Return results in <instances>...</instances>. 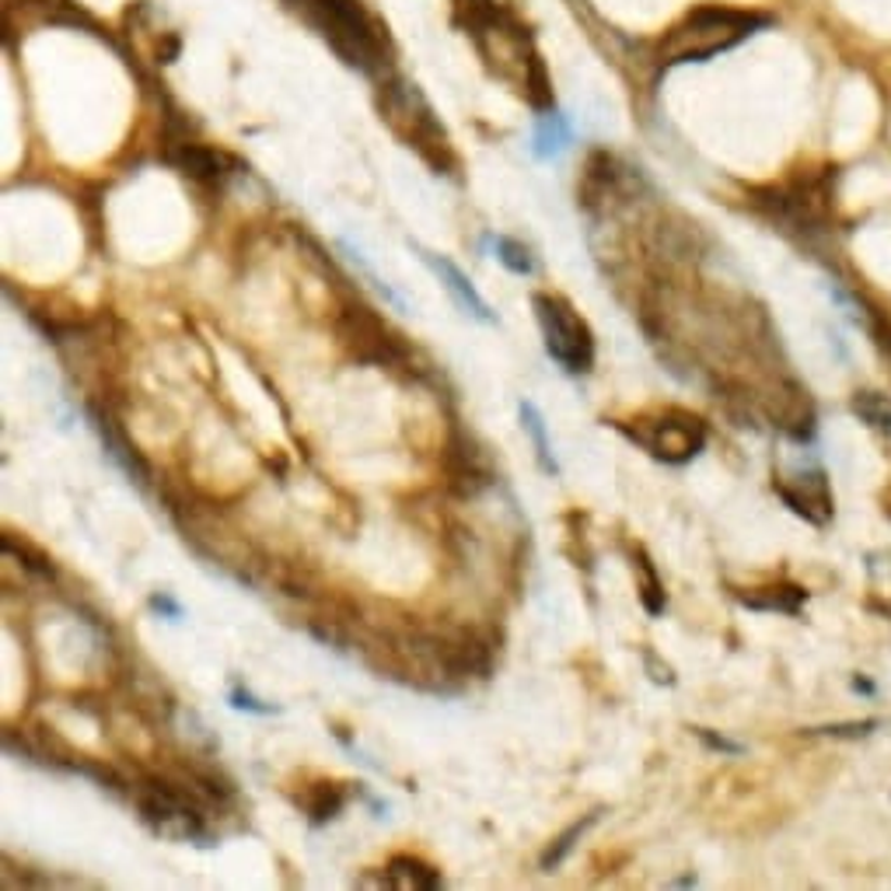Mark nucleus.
<instances>
[{
	"instance_id": "nucleus-10",
	"label": "nucleus",
	"mask_w": 891,
	"mask_h": 891,
	"mask_svg": "<svg viewBox=\"0 0 891 891\" xmlns=\"http://www.w3.org/2000/svg\"><path fill=\"white\" fill-rule=\"evenodd\" d=\"M424 262L430 266V270L441 276V284H444V290L455 297V305L465 311V315H473V319H479V322H487V325H493L496 322V315L490 311V305L482 301V294L473 287V280H468L455 262L451 259H444V256H434V253H424Z\"/></svg>"
},
{
	"instance_id": "nucleus-2",
	"label": "nucleus",
	"mask_w": 891,
	"mask_h": 891,
	"mask_svg": "<svg viewBox=\"0 0 891 891\" xmlns=\"http://www.w3.org/2000/svg\"><path fill=\"white\" fill-rule=\"evenodd\" d=\"M284 8L294 18H301L350 70L371 77L388 70V36L361 0H284Z\"/></svg>"
},
{
	"instance_id": "nucleus-13",
	"label": "nucleus",
	"mask_w": 891,
	"mask_h": 891,
	"mask_svg": "<svg viewBox=\"0 0 891 891\" xmlns=\"http://www.w3.org/2000/svg\"><path fill=\"white\" fill-rule=\"evenodd\" d=\"M808 594L793 584H776V587H762V591H748L741 594V602L748 608H762V612H797Z\"/></svg>"
},
{
	"instance_id": "nucleus-20",
	"label": "nucleus",
	"mask_w": 891,
	"mask_h": 891,
	"mask_svg": "<svg viewBox=\"0 0 891 891\" xmlns=\"http://www.w3.org/2000/svg\"><path fill=\"white\" fill-rule=\"evenodd\" d=\"M640 573H644V591H640V598H644V608L650 616H661L664 612V591H661V581H658V573H654L650 567V559L640 553Z\"/></svg>"
},
{
	"instance_id": "nucleus-15",
	"label": "nucleus",
	"mask_w": 891,
	"mask_h": 891,
	"mask_svg": "<svg viewBox=\"0 0 891 891\" xmlns=\"http://www.w3.org/2000/svg\"><path fill=\"white\" fill-rule=\"evenodd\" d=\"M570 144V122L563 119L556 108H550V113H542L539 119V130H535V144H531V151L539 154V158H556V154Z\"/></svg>"
},
{
	"instance_id": "nucleus-6",
	"label": "nucleus",
	"mask_w": 891,
	"mask_h": 891,
	"mask_svg": "<svg viewBox=\"0 0 891 891\" xmlns=\"http://www.w3.org/2000/svg\"><path fill=\"white\" fill-rule=\"evenodd\" d=\"M140 815L162 836L193 839V842L207 839V825H203L199 808L179 787L165 784V779H147V784L140 787Z\"/></svg>"
},
{
	"instance_id": "nucleus-18",
	"label": "nucleus",
	"mask_w": 891,
	"mask_h": 891,
	"mask_svg": "<svg viewBox=\"0 0 891 891\" xmlns=\"http://www.w3.org/2000/svg\"><path fill=\"white\" fill-rule=\"evenodd\" d=\"M853 410L867 419V424L881 427V430H891V402L878 392H860L853 399Z\"/></svg>"
},
{
	"instance_id": "nucleus-9",
	"label": "nucleus",
	"mask_w": 891,
	"mask_h": 891,
	"mask_svg": "<svg viewBox=\"0 0 891 891\" xmlns=\"http://www.w3.org/2000/svg\"><path fill=\"white\" fill-rule=\"evenodd\" d=\"M776 493L784 496V504L808 518L811 525H825L832 518V496H828V482L825 473H808V476H793L790 482L779 479Z\"/></svg>"
},
{
	"instance_id": "nucleus-21",
	"label": "nucleus",
	"mask_w": 891,
	"mask_h": 891,
	"mask_svg": "<svg viewBox=\"0 0 891 891\" xmlns=\"http://www.w3.org/2000/svg\"><path fill=\"white\" fill-rule=\"evenodd\" d=\"M231 707H234V710L259 713V716H270V713H276V707H270V702H259L253 693H245V689H234V693H231Z\"/></svg>"
},
{
	"instance_id": "nucleus-14",
	"label": "nucleus",
	"mask_w": 891,
	"mask_h": 891,
	"mask_svg": "<svg viewBox=\"0 0 891 891\" xmlns=\"http://www.w3.org/2000/svg\"><path fill=\"white\" fill-rule=\"evenodd\" d=\"M521 427L528 430L531 444H535V459H539V465H542V473L559 476V465H556V459H553L550 434H545V419H542V413H539V405H535V402H521Z\"/></svg>"
},
{
	"instance_id": "nucleus-1",
	"label": "nucleus",
	"mask_w": 891,
	"mask_h": 891,
	"mask_svg": "<svg viewBox=\"0 0 891 891\" xmlns=\"http://www.w3.org/2000/svg\"><path fill=\"white\" fill-rule=\"evenodd\" d=\"M459 14H462L465 33L473 36L479 53L487 56V64L500 77L518 74L521 95L528 99V105L539 108V113H550L553 85H550V74H545L542 56L535 53V46H531L528 28L514 18L511 11L493 4V0H459Z\"/></svg>"
},
{
	"instance_id": "nucleus-16",
	"label": "nucleus",
	"mask_w": 891,
	"mask_h": 891,
	"mask_svg": "<svg viewBox=\"0 0 891 891\" xmlns=\"http://www.w3.org/2000/svg\"><path fill=\"white\" fill-rule=\"evenodd\" d=\"M343 804H347V790H343L339 784H315L311 787V793L305 797V811L315 825L333 822L343 811Z\"/></svg>"
},
{
	"instance_id": "nucleus-23",
	"label": "nucleus",
	"mask_w": 891,
	"mask_h": 891,
	"mask_svg": "<svg viewBox=\"0 0 891 891\" xmlns=\"http://www.w3.org/2000/svg\"><path fill=\"white\" fill-rule=\"evenodd\" d=\"M151 608H154V612H165L168 619H182V608H179L176 602H171L168 594H154V598H151Z\"/></svg>"
},
{
	"instance_id": "nucleus-25",
	"label": "nucleus",
	"mask_w": 891,
	"mask_h": 891,
	"mask_svg": "<svg viewBox=\"0 0 891 891\" xmlns=\"http://www.w3.org/2000/svg\"><path fill=\"white\" fill-rule=\"evenodd\" d=\"M888 514H891V504H888Z\"/></svg>"
},
{
	"instance_id": "nucleus-19",
	"label": "nucleus",
	"mask_w": 891,
	"mask_h": 891,
	"mask_svg": "<svg viewBox=\"0 0 891 891\" xmlns=\"http://www.w3.org/2000/svg\"><path fill=\"white\" fill-rule=\"evenodd\" d=\"M496 259L504 262L511 273H518V276H528L531 270H535V262H531L528 248L521 242H514V238H504V234L496 238Z\"/></svg>"
},
{
	"instance_id": "nucleus-7",
	"label": "nucleus",
	"mask_w": 891,
	"mask_h": 891,
	"mask_svg": "<svg viewBox=\"0 0 891 891\" xmlns=\"http://www.w3.org/2000/svg\"><path fill=\"white\" fill-rule=\"evenodd\" d=\"M633 441H640L654 459L661 462H671V465H682L696 459L702 444H707V424H702L699 416L693 413H682V410H668L661 419H644L636 430H630Z\"/></svg>"
},
{
	"instance_id": "nucleus-24",
	"label": "nucleus",
	"mask_w": 891,
	"mask_h": 891,
	"mask_svg": "<svg viewBox=\"0 0 891 891\" xmlns=\"http://www.w3.org/2000/svg\"><path fill=\"white\" fill-rule=\"evenodd\" d=\"M699 738L707 741V745H713V748H721V752H731V756H738V752H741V745H731V741H724V738H713L710 731H699Z\"/></svg>"
},
{
	"instance_id": "nucleus-22",
	"label": "nucleus",
	"mask_w": 891,
	"mask_h": 891,
	"mask_svg": "<svg viewBox=\"0 0 891 891\" xmlns=\"http://www.w3.org/2000/svg\"><path fill=\"white\" fill-rule=\"evenodd\" d=\"M878 727V721H864V724H836V727H825L822 734H832V738H864Z\"/></svg>"
},
{
	"instance_id": "nucleus-4",
	"label": "nucleus",
	"mask_w": 891,
	"mask_h": 891,
	"mask_svg": "<svg viewBox=\"0 0 891 891\" xmlns=\"http://www.w3.org/2000/svg\"><path fill=\"white\" fill-rule=\"evenodd\" d=\"M378 105H382V119L392 127V133L402 140L405 147H413L430 168L448 171L451 165H455L451 140H448L441 122H437L427 99L416 91V85L399 81V77H392V81H382Z\"/></svg>"
},
{
	"instance_id": "nucleus-11",
	"label": "nucleus",
	"mask_w": 891,
	"mask_h": 891,
	"mask_svg": "<svg viewBox=\"0 0 891 891\" xmlns=\"http://www.w3.org/2000/svg\"><path fill=\"white\" fill-rule=\"evenodd\" d=\"M165 158H168V165H176L182 176H190V179H199V182L224 179V154L210 151L207 144H196V140H176Z\"/></svg>"
},
{
	"instance_id": "nucleus-3",
	"label": "nucleus",
	"mask_w": 891,
	"mask_h": 891,
	"mask_svg": "<svg viewBox=\"0 0 891 891\" xmlns=\"http://www.w3.org/2000/svg\"><path fill=\"white\" fill-rule=\"evenodd\" d=\"M770 25V18L759 11H741V8H696L685 18L668 28V36L661 39L658 60L664 67L675 64H702L710 56H721L734 46H741L745 39H752L759 28Z\"/></svg>"
},
{
	"instance_id": "nucleus-17",
	"label": "nucleus",
	"mask_w": 891,
	"mask_h": 891,
	"mask_svg": "<svg viewBox=\"0 0 891 891\" xmlns=\"http://www.w3.org/2000/svg\"><path fill=\"white\" fill-rule=\"evenodd\" d=\"M594 818H598V815H587L584 822H573V825L567 828V832H563V836L553 842V847L542 853V867H545V870H550V867H559V864H563V856H567V853L573 850V842L581 839V836L587 832V828L594 825Z\"/></svg>"
},
{
	"instance_id": "nucleus-5",
	"label": "nucleus",
	"mask_w": 891,
	"mask_h": 891,
	"mask_svg": "<svg viewBox=\"0 0 891 891\" xmlns=\"http://www.w3.org/2000/svg\"><path fill=\"white\" fill-rule=\"evenodd\" d=\"M531 305H535V315H539V325H542L545 353H550L563 371L587 374L591 364H594V333H591V325L577 315V311L563 301V297L535 294L531 297Z\"/></svg>"
},
{
	"instance_id": "nucleus-12",
	"label": "nucleus",
	"mask_w": 891,
	"mask_h": 891,
	"mask_svg": "<svg viewBox=\"0 0 891 891\" xmlns=\"http://www.w3.org/2000/svg\"><path fill=\"white\" fill-rule=\"evenodd\" d=\"M385 884L402 891H434L441 888V874L416 856H396L392 864L385 867Z\"/></svg>"
},
{
	"instance_id": "nucleus-8",
	"label": "nucleus",
	"mask_w": 891,
	"mask_h": 891,
	"mask_svg": "<svg viewBox=\"0 0 891 891\" xmlns=\"http://www.w3.org/2000/svg\"><path fill=\"white\" fill-rule=\"evenodd\" d=\"M343 343L357 353V361L367 364H396L402 357L399 339L382 325V319L367 308H347L339 319Z\"/></svg>"
}]
</instances>
